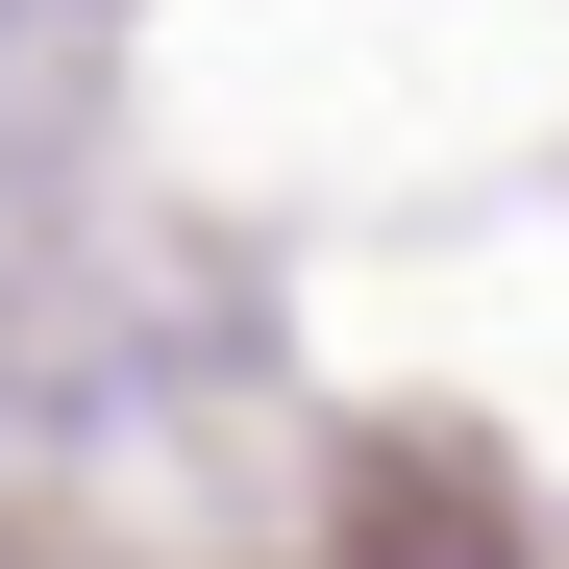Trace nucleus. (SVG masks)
I'll use <instances>...</instances> for the list:
<instances>
[{
    "instance_id": "f257e3e1",
    "label": "nucleus",
    "mask_w": 569,
    "mask_h": 569,
    "mask_svg": "<svg viewBox=\"0 0 569 569\" xmlns=\"http://www.w3.org/2000/svg\"><path fill=\"white\" fill-rule=\"evenodd\" d=\"M397 569H520V545H397Z\"/></svg>"
}]
</instances>
